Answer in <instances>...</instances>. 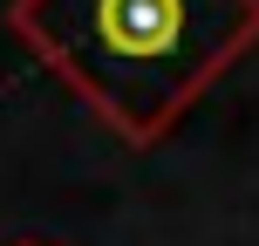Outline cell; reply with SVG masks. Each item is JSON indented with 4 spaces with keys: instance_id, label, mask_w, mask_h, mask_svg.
Here are the masks:
<instances>
[{
    "instance_id": "1",
    "label": "cell",
    "mask_w": 259,
    "mask_h": 246,
    "mask_svg": "<svg viewBox=\"0 0 259 246\" xmlns=\"http://www.w3.org/2000/svg\"><path fill=\"white\" fill-rule=\"evenodd\" d=\"M7 27L109 137L150 151L259 48V0H14Z\"/></svg>"
},
{
    "instance_id": "2",
    "label": "cell",
    "mask_w": 259,
    "mask_h": 246,
    "mask_svg": "<svg viewBox=\"0 0 259 246\" xmlns=\"http://www.w3.org/2000/svg\"><path fill=\"white\" fill-rule=\"evenodd\" d=\"M27 246H48V239H27Z\"/></svg>"
}]
</instances>
